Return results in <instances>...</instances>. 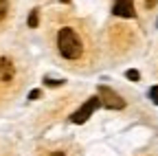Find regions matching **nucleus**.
<instances>
[{
	"label": "nucleus",
	"instance_id": "f03ea898",
	"mask_svg": "<svg viewBox=\"0 0 158 156\" xmlns=\"http://www.w3.org/2000/svg\"><path fill=\"white\" fill-rule=\"evenodd\" d=\"M101 106V99L99 97H90L88 101H84V106L79 108V110H75L73 112V116H70V121L73 123H77V125H81V123H86L88 119H90V114Z\"/></svg>",
	"mask_w": 158,
	"mask_h": 156
},
{
	"label": "nucleus",
	"instance_id": "6e6552de",
	"mask_svg": "<svg viewBox=\"0 0 158 156\" xmlns=\"http://www.w3.org/2000/svg\"><path fill=\"white\" fill-rule=\"evenodd\" d=\"M7 9H9V2L7 0H0V22L7 18Z\"/></svg>",
	"mask_w": 158,
	"mask_h": 156
},
{
	"label": "nucleus",
	"instance_id": "7ed1b4c3",
	"mask_svg": "<svg viewBox=\"0 0 158 156\" xmlns=\"http://www.w3.org/2000/svg\"><path fill=\"white\" fill-rule=\"evenodd\" d=\"M99 99H101V106H106L110 110H123L125 108V99H121V97L108 86H99Z\"/></svg>",
	"mask_w": 158,
	"mask_h": 156
},
{
	"label": "nucleus",
	"instance_id": "f8f14e48",
	"mask_svg": "<svg viewBox=\"0 0 158 156\" xmlns=\"http://www.w3.org/2000/svg\"><path fill=\"white\" fill-rule=\"evenodd\" d=\"M51 156H66V154H64V152H53Z\"/></svg>",
	"mask_w": 158,
	"mask_h": 156
},
{
	"label": "nucleus",
	"instance_id": "ddd939ff",
	"mask_svg": "<svg viewBox=\"0 0 158 156\" xmlns=\"http://www.w3.org/2000/svg\"><path fill=\"white\" fill-rule=\"evenodd\" d=\"M62 2H68V0H62Z\"/></svg>",
	"mask_w": 158,
	"mask_h": 156
},
{
	"label": "nucleus",
	"instance_id": "423d86ee",
	"mask_svg": "<svg viewBox=\"0 0 158 156\" xmlns=\"http://www.w3.org/2000/svg\"><path fill=\"white\" fill-rule=\"evenodd\" d=\"M37 24H40V13H37V9H33V11L29 13V27L35 29Z\"/></svg>",
	"mask_w": 158,
	"mask_h": 156
},
{
	"label": "nucleus",
	"instance_id": "0eeeda50",
	"mask_svg": "<svg viewBox=\"0 0 158 156\" xmlns=\"http://www.w3.org/2000/svg\"><path fill=\"white\" fill-rule=\"evenodd\" d=\"M125 77H127L130 82H138V79H141V73H138L136 68H130V70L125 73Z\"/></svg>",
	"mask_w": 158,
	"mask_h": 156
},
{
	"label": "nucleus",
	"instance_id": "20e7f679",
	"mask_svg": "<svg viewBox=\"0 0 158 156\" xmlns=\"http://www.w3.org/2000/svg\"><path fill=\"white\" fill-rule=\"evenodd\" d=\"M112 13L118 15V18H134L136 15L134 2H132V0H116L114 7H112Z\"/></svg>",
	"mask_w": 158,
	"mask_h": 156
},
{
	"label": "nucleus",
	"instance_id": "39448f33",
	"mask_svg": "<svg viewBox=\"0 0 158 156\" xmlns=\"http://www.w3.org/2000/svg\"><path fill=\"white\" fill-rule=\"evenodd\" d=\"M13 77H15V66L13 62L9 60V57H0V82H13Z\"/></svg>",
	"mask_w": 158,
	"mask_h": 156
},
{
	"label": "nucleus",
	"instance_id": "9d476101",
	"mask_svg": "<svg viewBox=\"0 0 158 156\" xmlns=\"http://www.w3.org/2000/svg\"><path fill=\"white\" fill-rule=\"evenodd\" d=\"M40 97H42V90H31V92H29V99H31V101H37Z\"/></svg>",
	"mask_w": 158,
	"mask_h": 156
},
{
	"label": "nucleus",
	"instance_id": "f257e3e1",
	"mask_svg": "<svg viewBox=\"0 0 158 156\" xmlns=\"http://www.w3.org/2000/svg\"><path fill=\"white\" fill-rule=\"evenodd\" d=\"M57 51L62 53V57H66V60H77V57L81 55V51H84L81 40H79V35L70 27H62L57 31Z\"/></svg>",
	"mask_w": 158,
	"mask_h": 156
},
{
	"label": "nucleus",
	"instance_id": "9b49d317",
	"mask_svg": "<svg viewBox=\"0 0 158 156\" xmlns=\"http://www.w3.org/2000/svg\"><path fill=\"white\" fill-rule=\"evenodd\" d=\"M44 84H46V86H59V84H62V82H53V79H51V77H46V79H44Z\"/></svg>",
	"mask_w": 158,
	"mask_h": 156
},
{
	"label": "nucleus",
	"instance_id": "1a4fd4ad",
	"mask_svg": "<svg viewBox=\"0 0 158 156\" xmlns=\"http://www.w3.org/2000/svg\"><path fill=\"white\" fill-rule=\"evenodd\" d=\"M149 99L158 106V86H152V88H149Z\"/></svg>",
	"mask_w": 158,
	"mask_h": 156
}]
</instances>
